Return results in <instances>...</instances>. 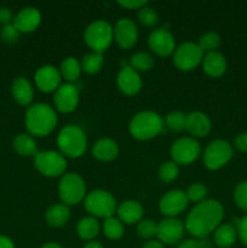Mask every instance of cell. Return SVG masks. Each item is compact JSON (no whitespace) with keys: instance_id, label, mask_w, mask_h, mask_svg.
Here are the masks:
<instances>
[{"instance_id":"1","label":"cell","mask_w":247,"mask_h":248,"mask_svg":"<svg viewBox=\"0 0 247 248\" xmlns=\"http://www.w3.org/2000/svg\"><path fill=\"white\" fill-rule=\"evenodd\" d=\"M223 217L224 208L222 203L215 199H206L191 208L185 218L184 227L191 236L205 239L219 227Z\"/></svg>"},{"instance_id":"2","label":"cell","mask_w":247,"mask_h":248,"mask_svg":"<svg viewBox=\"0 0 247 248\" xmlns=\"http://www.w3.org/2000/svg\"><path fill=\"white\" fill-rule=\"evenodd\" d=\"M57 123L58 118L56 109L43 102L29 106L24 115V125L29 135L35 137L50 135L57 126Z\"/></svg>"},{"instance_id":"3","label":"cell","mask_w":247,"mask_h":248,"mask_svg":"<svg viewBox=\"0 0 247 248\" xmlns=\"http://www.w3.org/2000/svg\"><path fill=\"white\" fill-rule=\"evenodd\" d=\"M57 145L60 153L65 157L82 156L87 149V137L81 127L73 124L63 126L57 135Z\"/></svg>"},{"instance_id":"4","label":"cell","mask_w":247,"mask_h":248,"mask_svg":"<svg viewBox=\"0 0 247 248\" xmlns=\"http://www.w3.org/2000/svg\"><path fill=\"white\" fill-rule=\"evenodd\" d=\"M164 126V119L156 111L142 110L131 119L128 131L136 140H148L156 137Z\"/></svg>"},{"instance_id":"5","label":"cell","mask_w":247,"mask_h":248,"mask_svg":"<svg viewBox=\"0 0 247 248\" xmlns=\"http://www.w3.org/2000/svg\"><path fill=\"white\" fill-rule=\"evenodd\" d=\"M86 183L85 179L75 172H67L58 182V196L61 202L67 206L80 203L86 198Z\"/></svg>"},{"instance_id":"6","label":"cell","mask_w":247,"mask_h":248,"mask_svg":"<svg viewBox=\"0 0 247 248\" xmlns=\"http://www.w3.org/2000/svg\"><path fill=\"white\" fill-rule=\"evenodd\" d=\"M84 40L92 51L103 53L114 40L113 26L106 19H96L85 29Z\"/></svg>"},{"instance_id":"7","label":"cell","mask_w":247,"mask_h":248,"mask_svg":"<svg viewBox=\"0 0 247 248\" xmlns=\"http://www.w3.org/2000/svg\"><path fill=\"white\" fill-rule=\"evenodd\" d=\"M84 207L92 217L107 219L113 217L114 213H116L118 203L113 194L103 189H96L90 191L86 195L84 200Z\"/></svg>"},{"instance_id":"8","label":"cell","mask_w":247,"mask_h":248,"mask_svg":"<svg viewBox=\"0 0 247 248\" xmlns=\"http://www.w3.org/2000/svg\"><path fill=\"white\" fill-rule=\"evenodd\" d=\"M34 167L45 177H62L67 170V159L56 150H43L34 156Z\"/></svg>"},{"instance_id":"9","label":"cell","mask_w":247,"mask_h":248,"mask_svg":"<svg viewBox=\"0 0 247 248\" xmlns=\"http://www.w3.org/2000/svg\"><path fill=\"white\" fill-rule=\"evenodd\" d=\"M234 150L232 144L225 140H213L202 153V162L206 169L216 171L224 167L232 160Z\"/></svg>"},{"instance_id":"10","label":"cell","mask_w":247,"mask_h":248,"mask_svg":"<svg viewBox=\"0 0 247 248\" xmlns=\"http://www.w3.org/2000/svg\"><path fill=\"white\" fill-rule=\"evenodd\" d=\"M205 52L200 48L198 43L185 41L176 46V50L172 53L173 63L178 69L188 72L193 70L202 63Z\"/></svg>"},{"instance_id":"11","label":"cell","mask_w":247,"mask_h":248,"mask_svg":"<svg viewBox=\"0 0 247 248\" xmlns=\"http://www.w3.org/2000/svg\"><path fill=\"white\" fill-rule=\"evenodd\" d=\"M201 154V147L193 137H182L174 140L170 148L172 161L177 165L193 164Z\"/></svg>"},{"instance_id":"12","label":"cell","mask_w":247,"mask_h":248,"mask_svg":"<svg viewBox=\"0 0 247 248\" xmlns=\"http://www.w3.org/2000/svg\"><path fill=\"white\" fill-rule=\"evenodd\" d=\"M185 232L184 223L177 217H166L157 223V240L162 245H177L182 242Z\"/></svg>"},{"instance_id":"13","label":"cell","mask_w":247,"mask_h":248,"mask_svg":"<svg viewBox=\"0 0 247 248\" xmlns=\"http://www.w3.org/2000/svg\"><path fill=\"white\" fill-rule=\"evenodd\" d=\"M149 48L160 57H167L176 50V40L169 29L155 28L148 36Z\"/></svg>"},{"instance_id":"14","label":"cell","mask_w":247,"mask_h":248,"mask_svg":"<svg viewBox=\"0 0 247 248\" xmlns=\"http://www.w3.org/2000/svg\"><path fill=\"white\" fill-rule=\"evenodd\" d=\"M189 200L185 191L173 189L162 195L159 201V210L166 217H177L186 210Z\"/></svg>"},{"instance_id":"15","label":"cell","mask_w":247,"mask_h":248,"mask_svg":"<svg viewBox=\"0 0 247 248\" xmlns=\"http://www.w3.org/2000/svg\"><path fill=\"white\" fill-rule=\"evenodd\" d=\"M79 104V90L74 84H62L53 94V106L61 113H72Z\"/></svg>"},{"instance_id":"16","label":"cell","mask_w":247,"mask_h":248,"mask_svg":"<svg viewBox=\"0 0 247 248\" xmlns=\"http://www.w3.org/2000/svg\"><path fill=\"white\" fill-rule=\"evenodd\" d=\"M36 87L43 92H55L61 86L62 77L60 69L52 64H44L34 74Z\"/></svg>"},{"instance_id":"17","label":"cell","mask_w":247,"mask_h":248,"mask_svg":"<svg viewBox=\"0 0 247 248\" xmlns=\"http://www.w3.org/2000/svg\"><path fill=\"white\" fill-rule=\"evenodd\" d=\"M114 39L120 47H132L138 40L137 24L127 17L120 18L114 27Z\"/></svg>"},{"instance_id":"18","label":"cell","mask_w":247,"mask_h":248,"mask_svg":"<svg viewBox=\"0 0 247 248\" xmlns=\"http://www.w3.org/2000/svg\"><path fill=\"white\" fill-rule=\"evenodd\" d=\"M116 84L119 90L127 96H135L142 89V78L137 70L131 65H125L116 75Z\"/></svg>"},{"instance_id":"19","label":"cell","mask_w":247,"mask_h":248,"mask_svg":"<svg viewBox=\"0 0 247 248\" xmlns=\"http://www.w3.org/2000/svg\"><path fill=\"white\" fill-rule=\"evenodd\" d=\"M41 23V12L38 7L26 6L19 10L14 17L12 24L18 29L19 33L34 31Z\"/></svg>"},{"instance_id":"20","label":"cell","mask_w":247,"mask_h":248,"mask_svg":"<svg viewBox=\"0 0 247 248\" xmlns=\"http://www.w3.org/2000/svg\"><path fill=\"white\" fill-rule=\"evenodd\" d=\"M212 128V123L207 114L203 111L195 110L186 114L185 131L193 137H206Z\"/></svg>"},{"instance_id":"21","label":"cell","mask_w":247,"mask_h":248,"mask_svg":"<svg viewBox=\"0 0 247 248\" xmlns=\"http://www.w3.org/2000/svg\"><path fill=\"white\" fill-rule=\"evenodd\" d=\"M116 215L124 224H138L143 219L144 208L138 201L126 200L118 206Z\"/></svg>"},{"instance_id":"22","label":"cell","mask_w":247,"mask_h":248,"mask_svg":"<svg viewBox=\"0 0 247 248\" xmlns=\"http://www.w3.org/2000/svg\"><path fill=\"white\" fill-rule=\"evenodd\" d=\"M11 93L18 104L31 106L34 99V86L27 78L18 77L12 81Z\"/></svg>"},{"instance_id":"23","label":"cell","mask_w":247,"mask_h":248,"mask_svg":"<svg viewBox=\"0 0 247 248\" xmlns=\"http://www.w3.org/2000/svg\"><path fill=\"white\" fill-rule=\"evenodd\" d=\"M92 155L98 161L108 162L116 159L119 155V144L113 138L103 137L99 138L93 145H92Z\"/></svg>"},{"instance_id":"24","label":"cell","mask_w":247,"mask_h":248,"mask_svg":"<svg viewBox=\"0 0 247 248\" xmlns=\"http://www.w3.org/2000/svg\"><path fill=\"white\" fill-rule=\"evenodd\" d=\"M201 64H202L203 72L211 78L222 77L228 67L227 58L224 57L223 53L218 52V51L205 53Z\"/></svg>"},{"instance_id":"25","label":"cell","mask_w":247,"mask_h":248,"mask_svg":"<svg viewBox=\"0 0 247 248\" xmlns=\"http://www.w3.org/2000/svg\"><path fill=\"white\" fill-rule=\"evenodd\" d=\"M237 230L234 224L224 223L213 232V244L219 248H229L236 242Z\"/></svg>"},{"instance_id":"26","label":"cell","mask_w":247,"mask_h":248,"mask_svg":"<svg viewBox=\"0 0 247 248\" xmlns=\"http://www.w3.org/2000/svg\"><path fill=\"white\" fill-rule=\"evenodd\" d=\"M70 218L69 206L64 203H55L50 206L45 212V220L50 227L61 228L68 223Z\"/></svg>"},{"instance_id":"27","label":"cell","mask_w":247,"mask_h":248,"mask_svg":"<svg viewBox=\"0 0 247 248\" xmlns=\"http://www.w3.org/2000/svg\"><path fill=\"white\" fill-rule=\"evenodd\" d=\"M15 152L22 156H35L38 150L35 140L29 133H18L12 142Z\"/></svg>"},{"instance_id":"28","label":"cell","mask_w":247,"mask_h":248,"mask_svg":"<svg viewBox=\"0 0 247 248\" xmlns=\"http://www.w3.org/2000/svg\"><path fill=\"white\" fill-rule=\"evenodd\" d=\"M101 225L97 218L92 216H86L82 217L77 224V232L80 239L86 240V241H92L94 237L98 235Z\"/></svg>"},{"instance_id":"29","label":"cell","mask_w":247,"mask_h":248,"mask_svg":"<svg viewBox=\"0 0 247 248\" xmlns=\"http://www.w3.org/2000/svg\"><path fill=\"white\" fill-rule=\"evenodd\" d=\"M81 64H80V61H77L75 57H65L62 61L60 67V73L62 79H64L65 81H68L69 84H73L74 81H77L79 79L80 74H81Z\"/></svg>"},{"instance_id":"30","label":"cell","mask_w":247,"mask_h":248,"mask_svg":"<svg viewBox=\"0 0 247 248\" xmlns=\"http://www.w3.org/2000/svg\"><path fill=\"white\" fill-rule=\"evenodd\" d=\"M103 53L94 52V51H91V52L84 55L81 61H80L81 69L86 72L87 74H96V73H98L102 69V67H103Z\"/></svg>"},{"instance_id":"31","label":"cell","mask_w":247,"mask_h":248,"mask_svg":"<svg viewBox=\"0 0 247 248\" xmlns=\"http://www.w3.org/2000/svg\"><path fill=\"white\" fill-rule=\"evenodd\" d=\"M102 229H103L106 237H108L109 240H113V241L120 240L124 236V234H125L124 223L119 218L114 217V216L104 219Z\"/></svg>"},{"instance_id":"32","label":"cell","mask_w":247,"mask_h":248,"mask_svg":"<svg viewBox=\"0 0 247 248\" xmlns=\"http://www.w3.org/2000/svg\"><path fill=\"white\" fill-rule=\"evenodd\" d=\"M130 65L138 73L147 72V70L152 69L154 65V58L150 53L145 52V51H139L131 56Z\"/></svg>"},{"instance_id":"33","label":"cell","mask_w":247,"mask_h":248,"mask_svg":"<svg viewBox=\"0 0 247 248\" xmlns=\"http://www.w3.org/2000/svg\"><path fill=\"white\" fill-rule=\"evenodd\" d=\"M186 114L182 111H172L169 113L164 119V125L172 132H182L185 130Z\"/></svg>"},{"instance_id":"34","label":"cell","mask_w":247,"mask_h":248,"mask_svg":"<svg viewBox=\"0 0 247 248\" xmlns=\"http://www.w3.org/2000/svg\"><path fill=\"white\" fill-rule=\"evenodd\" d=\"M198 45L200 46V48L205 53L217 51V48L219 47L220 45V35L217 31H206V33H203L202 35L199 38Z\"/></svg>"},{"instance_id":"35","label":"cell","mask_w":247,"mask_h":248,"mask_svg":"<svg viewBox=\"0 0 247 248\" xmlns=\"http://www.w3.org/2000/svg\"><path fill=\"white\" fill-rule=\"evenodd\" d=\"M178 174L179 165H177L176 162L172 161V160L164 162V164L159 167V172H157L159 179L161 182H164V183H171V182L176 181Z\"/></svg>"},{"instance_id":"36","label":"cell","mask_w":247,"mask_h":248,"mask_svg":"<svg viewBox=\"0 0 247 248\" xmlns=\"http://www.w3.org/2000/svg\"><path fill=\"white\" fill-rule=\"evenodd\" d=\"M186 198L189 202L199 203L201 201L206 200V196L208 194V188L203 183H193L188 186L185 191Z\"/></svg>"},{"instance_id":"37","label":"cell","mask_w":247,"mask_h":248,"mask_svg":"<svg viewBox=\"0 0 247 248\" xmlns=\"http://www.w3.org/2000/svg\"><path fill=\"white\" fill-rule=\"evenodd\" d=\"M137 18L138 21L142 24H144V26L154 27L155 24L157 23V21H159V15H157L156 10H155L154 7L149 6V5L147 4L138 10Z\"/></svg>"},{"instance_id":"38","label":"cell","mask_w":247,"mask_h":248,"mask_svg":"<svg viewBox=\"0 0 247 248\" xmlns=\"http://www.w3.org/2000/svg\"><path fill=\"white\" fill-rule=\"evenodd\" d=\"M157 232V223L153 219H142L137 224V234L138 236L145 240H152L156 236Z\"/></svg>"},{"instance_id":"39","label":"cell","mask_w":247,"mask_h":248,"mask_svg":"<svg viewBox=\"0 0 247 248\" xmlns=\"http://www.w3.org/2000/svg\"><path fill=\"white\" fill-rule=\"evenodd\" d=\"M234 202L241 211L247 213V181L240 182L232 193Z\"/></svg>"},{"instance_id":"40","label":"cell","mask_w":247,"mask_h":248,"mask_svg":"<svg viewBox=\"0 0 247 248\" xmlns=\"http://www.w3.org/2000/svg\"><path fill=\"white\" fill-rule=\"evenodd\" d=\"M19 34L21 33L18 31V29H17L12 23L2 26L1 29H0V38H1V40L5 41V43H15V41L18 40Z\"/></svg>"},{"instance_id":"41","label":"cell","mask_w":247,"mask_h":248,"mask_svg":"<svg viewBox=\"0 0 247 248\" xmlns=\"http://www.w3.org/2000/svg\"><path fill=\"white\" fill-rule=\"evenodd\" d=\"M235 227L237 230V236L241 240L242 244L247 247V215L236 219Z\"/></svg>"},{"instance_id":"42","label":"cell","mask_w":247,"mask_h":248,"mask_svg":"<svg viewBox=\"0 0 247 248\" xmlns=\"http://www.w3.org/2000/svg\"><path fill=\"white\" fill-rule=\"evenodd\" d=\"M15 15L12 14V10L7 6H0V24L6 26L12 23Z\"/></svg>"},{"instance_id":"43","label":"cell","mask_w":247,"mask_h":248,"mask_svg":"<svg viewBox=\"0 0 247 248\" xmlns=\"http://www.w3.org/2000/svg\"><path fill=\"white\" fill-rule=\"evenodd\" d=\"M118 4L125 9L139 10L140 7L147 5L148 1H145V0H124V1H118Z\"/></svg>"},{"instance_id":"44","label":"cell","mask_w":247,"mask_h":248,"mask_svg":"<svg viewBox=\"0 0 247 248\" xmlns=\"http://www.w3.org/2000/svg\"><path fill=\"white\" fill-rule=\"evenodd\" d=\"M234 145L240 152L247 153V132L239 133L234 140Z\"/></svg>"},{"instance_id":"45","label":"cell","mask_w":247,"mask_h":248,"mask_svg":"<svg viewBox=\"0 0 247 248\" xmlns=\"http://www.w3.org/2000/svg\"><path fill=\"white\" fill-rule=\"evenodd\" d=\"M0 248H15V244L9 236L0 235Z\"/></svg>"},{"instance_id":"46","label":"cell","mask_w":247,"mask_h":248,"mask_svg":"<svg viewBox=\"0 0 247 248\" xmlns=\"http://www.w3.org/2000/svg\"><path fill=\"white\" fill-rule=\"evenodd\" d=\"M177 248H198V240H194V239L184 240V241L179 242L178 247Z\"/></svg>"},{"instance_id":"47","label":"cell","mask_w":247,"mask_h":248,"mask_svg":"<svg viewBox=\"0 0 247 248\" xmlns=\"http://www.w3.org/2000/svg\"><path fill=\"white\" fill-rule=\"evenodd\" d=\"M142 248H165V246L159 240H149L143 245Z\"/></svg>"},{"instance_id":"48","label":"cell","mask_w":247,"mask_h":248,"mask_svg":"<svg viewBox=\"0 0 247 248\" xmlns=\"http://www.w3.org/2000/svg\"><path fill=\"white\" fill-rule=\"evenodd\" d=\"M198 248H213L212 241L205 237V239H199L198 240Z\"/></svg>"},{"instance_id":"49","label":"cell","mask_w":247,"mask_h":248,"mask_svg":"<svg viewBox=\"0 0 247 248\" xmlns=\"http://www.w3.org/2000/svg\"><path fill=\"white\" fill-rule=\"evenodd\" d=\"M82 248H104L103 245L101 244V242L98 241H94V240H92V241H89L86 245H85Z\"/></svg>"},{"instance_id":"50","label":"cell","mask_w":247,"mask_h":248,"mask_svg":"<svg viewBox=\"0 0 247 248\" xmlns=\"http://www.w3.org/2000/svg\"><path fill=\"white\" fill-rule=\"evenodd\" d=\"M40 248H63V247L61 246L60 244H57V242H46V244H44Z\"/></svg>"}]
</instances>
